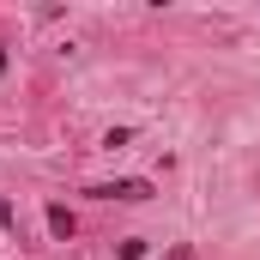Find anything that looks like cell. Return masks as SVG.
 Here are the masks:
<instances>
[{"label":"cell","instance_id":"1","mask_svg":"<svg viewBox=\"0 0 260 260\" xmlns=\"http://www.w3.org/2000/svg\"><path fill=\"white\" fill-rule=\"evenodd\" d=\"M91 200H127V206H139V200H151V182L145 176H121V182H97V188H85Z\"/></svg>","mask_w":260,"mask_h":260},{"label":"cell","instance_id":"2","mask_svg":"<svg viewBox=\"0 0 260 260\" xmlns=\"http://www.w3.org/2000/svg\"><path fill=\"white\" fill-rule=\"evenodd\" d=\"M43 218H49V236H55V242H73V230H79V218L67 212L61 200H49V206H43Z\"/></svg>","mask_w":260,"mask_h":260},{"label":"cell","instance_id":"3","mask_svg":"<svg viewBox=\"0 0 260 260\" xmlns=\"http://www.w3.org/2000/svg\"><path fill=\"white\" fill-rule=\"evenodd\" d=\"M164 260H194V248H188V242H176V248H170Z\"/></svg>","mask_w":260,"mask_h":260},{"label":"cell","instance_id":"4","mask_svg":"<svg viewBox=\"0 0 260 260\" xmlns=\"http://www.w3.org/2000/svg\"><path fill=\"white\" fill-rule=\"evenodd\" d=\"M12 224H18V218H12V206L0 200V230H12Z\"/></svg>","mask_w":260,"mask_h":260},{"label":"cell","instance_id":"5","mask_svg":"<svg viewBox=\"0 0 260 260\" xmlns=\"http://www.w3.org/2000/svg\"><path fill=\"white\" fill-rule=\"evenodd\" d=\"M0 73H6V43H0Z\"/></svg>","mask_w":260,"mask_h":260}]
</instances>
